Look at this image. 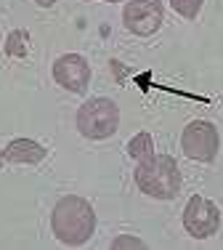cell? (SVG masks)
Returning a JSON list of instances; mask_svg holds the SVG:
<instances>
[{
	"mask_svg": "<svg viewBox=\"0 0 223 250\" xmlns=\"http://www.w3.org/2000/svg\"><path fill=\"white\" fill-rule=\"evenodd\" d=\"M51 229H54V237L64 245L69 248L85 245L96 231L93 205L85 197H77V194L61 197L54 205V213H51Z\"/></svg>",
	"mask_w": 223,
	"mask_h": 250,
	"instance_id": "1",
	"label": "cell"
},
{
	"mask_svg": "<svg viewBox=\"0 0 223 250\" xmlns=\"http://www.w3.org/2000/svg\"><path fill=\"white\" fill-rule=\"evenodd\" d=\"M136 184L144 194L154 200H173L181 192V170L175 157L151 154L136 165Z\"/></svg>",
	"mask_w": 223,
	"mask_h": 250,
	"instance_id": "2",
	"label": "cell"
},
{
	"mask_svg": "<svg viewBox=\"0 0 223 250\" xmlns=\"http://www.w3.org/2000/svg\"><path fill=\"white\" fill-rule=\"evenodd\" d=\"M120 128V106L112 99H88L77 109V130L91 141H104Z\"/></svg>",
	"mask_w": 223,
	"mask_h": 250,
	"instance_id": "3",
	"label": "cell"
},
{
	"mask_svg": "<svg viewBox=\"0 0 223 250\" xmlns=\"http://www.w3.org/2000/svg\"><path fill=\"white\" fill-rule=\"evenodd\" d=\"M221 146V136L210 120H191L181 136V149L189 160L197 163H213Z\"/></svg>",
	"mask_w": 223,
	"mask_h": 250,
	"instance_id": "4",
	"label": "cell"
},
{
	"mask_svg": "<svg viewBox=\"0 0 223 250\" xmlns=\"http://www.w3.org/2000/svg\"><path fill=\"white\" fill-rule=\"evenodd\" d=\"M165 21V8L162 0H128L122 8V24L128 32L138 38H149Z\"/></svg>",
	"mask_w": 223,
	"mask_h": 250,
	"instance_id": "5",
	"label": "cell"
},
{
	"mask_svg": "<svg viewBox=\"0 0 223 250\" xmlns=\"http://www.w3.org/2000/svg\"><path fill=\"white\" fill-rule=\"evenodd\" d=\"M221 226V208L215 205L213 200L202 197V194H194L189 197L184 208V229L189 231L194 240H207L218 231Z\"/></svg>",
	"mask_w": 223,
	"mask_h": 250,
	"instance_id": "6",
	"label": "cell"
},
{
	"mask_svg": "<svg viewBox=\"0 0 223 250\" xmlns=\"http://www.w3.org/2000/svg\"><path fill=\"white\" fill-rule=\"evenodd\" d=\"M54 80L69 93H85L91 83V64L80 53H64L54 62Z\"/></svg>",
	"mask_w": 223,
	"mask_h": 250,
	"instance_id": "7",
	"label": "cell"
},
{
	"mask_svg": "<svg viewBox=\"0 0 223 250\" xmlns=\"http://www.w3.org/2000/svg\"><path fill=\"white\" fill-rule=\"evenodd\" d=\"M45 154H48V149H45L43 144H37V141L14 139L3 149V160L5 163H14V165H37L45 160Z\"/></svg>",
	"mask_w": 223,
	"mask_h": 250,
	"instance_id": "8",
	"label": "cell"
},
{
	"mask_svg": "<svg viewBox=\"0 0 223 250\" xmlns=\"http://www.w3.org/2000/svg\"><path fill=\"white\" fill-rule=\"evenodd\" d=\"M128 154H130L136 163H141V160H146V157H151V154H154V141H151V136L146 133V130L136 133L130 141H128Z\"/></svg>",
	"mask_w": 223,
	"mask_h": 250,
	"instance_id": "9",
	"label": "cell"
},
{
	"mask_svg": "<svg viewBox=\"0 0 223 250\" xmlns=\"http://www.w3.org/2000/svg\"><path fill=\"white\" fill-rule=\"evenodd\" d=\"M170 5H173V11L178 16H184V19H197L202 5H204V0H170Z\"/></svg>",
	"mask_w": 223,
	"mask_h": 250,
	"instance_id": "10",
	"label": "cell"
},
{
	"mask_svg": "<svg viewBox=\"0 0 223 250\" xmlns=\"http://www.w3.org/2000/svg\"><path fill=\"white\" fill-rule=\"evenodd\" d=\"M5 53H8V56H27V32L24 29L11 32L8 43H5Z\"/></svg>",
	"mask_w": 223,
	"mask_h": 250,
	"instance_id": "11",
	"label": "cell"
},
{
	"mask_svg": "<svg viewBox=\"0 0 223 250\" xmlns=\"http://www.w3.org/2000/svg\"><path fill=\"white\" fill-rule=\"evenodd\" d=\"M122 245H136V248H141V242L138 240H114V248H122Z\"/></svg>",
	"mask_w": 223,
	"mask_h": 250,
	"instance_id": "12",
	"label": "cell"
},
{
	"mask_svg": "<svg viewBox=\"0 0 223 250\" xmlns=\"http://www.w3.org/2000/svg\"><path fill=\"white\" fill-rule=\"evenodd\" d=\"M35 3H37V5H43V8H51V5H56L58 0H35Z\"/></svg>",
	"mask_w": 223,
	"mask_h": 250,
	"instance_id": "13",
	"label": "cell"
},
{
	"mask_svg": "<svg viewBox=\"0 0 223 250\" xmlns=\"http://www.w3.org/2000/svg\"><path fill=\"white\" fill-rule=\"evenodd\" d=\"M3 163H5V160H3V152H0V170H3Z\"/></svg>",
	"mask_w": 223,
	"mask_h": 250,
	"instance_id": "14",
	"label": "cell"
}]
</instances>
